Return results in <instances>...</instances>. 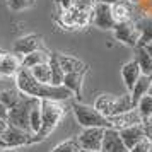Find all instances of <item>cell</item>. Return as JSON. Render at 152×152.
<instances>
[{
    "label": "cell",
    "mask_w": 152,
    "mask_h": 152,
    "mask_svg": "<svg viewBox=\"0 0 152 152\" xmlns=\"http://www.w3.org/2000/svg\"><path fill=\"white\" fill-rule=\"evenodd\" d=\"M110 121H111V128L123 130V128H128V126H133V125L144 123V118H142V115L137 108H133V110H128L125 113H120L116 116H111Z\"/></svg>",
    "instance_id": "30bf717a"
},
{
    "label": "cell",
    "mask_w": 152,
    "mask_h": 152,
    "mask_svg": "<svg viewBox=\"0 0 152 152\" xmlns=\"http://www.w3.org/2000/svg\"><path fill=\"white\" fill-rule=\"evenodd\" d=\"M50 55L51 53L45 51V50H36L33 53H28V55L22 56V67L24 69H33L36 65L46 63V62H50Z\"/></svg>",
    "instance_id": "ffe728a7"
},
{
    "label": "cell",
    "mask_w": 152,
    "mask_h": 152,
    "mask_svg": "<svg viewBox=\"0 0 152 152\" xmlns=\"http://www.w3.org/2000/svg\"><path fill=\"white\" fill-rule=\"evenodd\" d=\"M113 34H115L116 41L123 43L126 46H132V48H137L140 43V29L135 21L118 22L113 29Z\"/></svg>",
    "instance_id": "8992f818"
},
{
    "label": "cell",
    "mask_w": 152,
    "mask_h": 152,
    "mask_svg": "<svg viewBox=\"0 0 152 152\" xmlns=\"http://www.w3.org/2000/svg\"><path fill=\"white\" fill-rule=\"evenodd\" d=\"M7 128H9V121L7 120H4V118H0V135L7 130Z\"/></svg>",
    "instance_id": "d6a6232c"
},
{
    "label": "cell",
    "mask_w": 152,
    "mask_h": 152,
    "mask_svg": "<svg viewBox=\"0 0 152 152\" xmlns=\"http://www.w3.org/2000/svg\"><path fill=\"white\" fill-rule=\"evenodd\" d=\"M0 149H7V147H5V142H4V138L0 137Z\"/></svg>",
    "instance_id": "d590c367"
},
{
    "label": "cell",
    "mask_w": 152,
    "mask_h": 152,
    "mask_svg": "<svg viewBox=\"0 0 152 152\" xmlns=\"http://www.w3.org/2000/svg\"><path fill=\"white\" fill-rule=\"evenodd\" d=\"M41 125H43V118H41V101H39V103L33 108V111H31V116H29L31 133H33V135L39 133V130H41Z\"/></svg>",
    "instance_id": "484cf974"
},
{
    "label": "cell",
    "mask_w": 152,
    "mask_h": 152,
    "mask_svg": "<svg viewBox=\"0 0 152 152\" xmlns=\"http://www.w3.org/2000/svg\"><path fill=\"white\" fill-rule=\"evenodd\" d=\"M96 108L101 115L106 118L116 116L120 113H125L128 110H133L135 106L132 103V96H113V94H101L94 101Z\"/></svg>",
    "instance_id": "3957f363"
},
{
    "label": "cell",
    "mask_w": 152,
    "mask_h": 152,
    "mask_svg": "<svg viewBox=\"0 0 152 152\" xmlns=\"http://www.w3.org/2000/svg\"><path fill=\"white\" fill-rule=\"evenodd\" d=\"M79 149H80L79 140L77 138H69V140H63L58 145H55L51 152H74V151H79Z\"/></svg>",
    "instance_id": "83f0119b"
},
{
    "label": "cell",
    "mask_w": 152,
    "mask_h": 152,
    "mask_svg": "<svg viewBox=\"0 0 152 152\" xmlns=\"http://www.w3.org/2000/svg\"><path fill=\"white\" fill-rule=\"evenodd\" d=\"M151 84H152V75H145V74H142V75H140V79L137 80L135 87H133V91L130 92L132 103H133V106H135V108H137L138 101H140L145 94H149Z\"/></svg>",
    "instance_id": "2e32d148"
},
{
    "label": "cell",
    "mask_w": 152,
    "mask_h": 152,
    "mask_svg": "<svg viewBox=\"0 0 152 152\" xmlns=\"http://www.w3.org/2000/svg\"><path fill=\"white\" fill-rule=\"evenodd\" d=\"M142 46H145V50L149 51V55L152 56V41L151 43H145V45H142Z\"/></svg>",
    "instance_id": "e575fe53"
},
{
    "label": "cell",
    "mask_w": 152,
    "mask_h": 152,
    "mask_svg": "<svg viewBox=\"0 0 152 152\" xmlns=\"http://www.w3.org/2000/svg\"><path fill=\"white\" fill-rule=\"evenodd\" d=\"M132 5H135V4H132L130 0H123V2H118L115 5H111V7H113V15H115V19H116V24L118 22L135 21V19H133Z\"/></svg>",
    "instance_id": "ac0fdd59"
},
{
    "label": "cell",
    "mask_w": 152,
    "mask_h": 152,
    "mask_svg": "<svg viewBox=\"0 0 152 152\" xmlns=\"http://www.w3.org/2000/svg\"><path fill=\"white\" fill-rule=\"evenodd\" d=\"M140 75H142V69H140V65L137 63L135 58L130 60V62H126L123 67H121V79H123L125 87L128 89V92L133 91L137 80L140 79Z\"/></svg>",
    "instance_id": "5bb4252c"
},
{
    "label": "cell",
    "mask_w": 152,
    "mask_h": 152,
    "mask_svg": "<svg viewBox=\"0 0 152 152\" xmlns=\"http://www.w3.org/2000/svg\"><path fill=\"white\" fill-rule=\"evenodd\" d=\"M86 152H91V151H86ZM96 152H103V151H96Z\"/></svg>",
    "instance_id": "b9f144b4"
},
{
    "label": "cell",
    "mask_w": 152,
    "mask_h": 152,
    "mask_svg": "<svg viewBox=\"0 0 152 152\" xmlns=\"http://www.w3.org/2000/svg\"><path fill=\"white\" fill-rule=\"evenodd\" d=\"M151 152H152V145H151Z\"/></svg>",
    "instance_id": "ee69618b"
},
{
    "label": "cell",
    "mask_w": 152,
    "mask_h": 152,
    "mask_svg": "<svg viewBox=\"0 0 152 152\" xmlns=\"http://www.w3.org/2000/svg\"><path fill=\"white\" fill-rule=\"evenodd\" d=\"M96 2H99V4H108V5H115V4L123 2V0H96Z\"/></svg>",
    "instance_id": "836d02e7"
},
{
    "label": "cell",
    "mask_w": 152,
    "mask_h": 152,
    "mask_svg": "<svg viewBox=\"0 0 152 152\" xmlns=\"http://www.w3.org/2000/svg\"><path fill=\"white\" fill-rule=\"evenodd\" d=\"M0 137L4 138L7 149H17V147H24V145L33 144V133L24 132L21 128H15V126H10V125Z\"/></svg>",
    "instance_id": "9c48e42d"
},
{
    "label": "cell",
    "mask_w": 152,
    "mask_h": 152,
    "mask_svg": "<svg viewBox=\"0 0 152 152\" xmlns=\"http://www.w3.org/2000/svg\"><path fill=\"white\" fill-rule=\"evenodd\" d=\"M103 152H130V149L125 145L123 138L116 128H106L103 138Z\"/></svg>",
    "instance_id": "7c38bea8"
},
{
    "label": "cell",
    "mask_w": 152,
    "mask_h": 152,
    "mask_svg": "<svg viewBox=\"0 0 152 152\" xmlns=\"http://www.w3.org/2000/svg\"><path fill=\"white\" fill-rule=\"evenodd\" d=\"M15 87L21 91L22 94L36 99H51V101H67L74 96L72 91H69L65 86H51V84L38 82L31 70L22 67L19 74L15 75Z\"/></svg>",
    "instance_id": "6da1fadb"
},
{
    "label": "cell",
    "mask_w": 152,
    "mask_h": 152,
    "mask_svg": "<svg viewBox=\"0 0 152 152\" xmlns=\"http://www.w3.org/2000/svg\"><path fill=\"white\" fill-rule=\"evenodd\" d=\"M58 2H60V0H55V4H58Z\"/></svg>",
    "instance_id": "7bdbcfd3"
},
{
    "label": "cell",
    "mask_w": 152,
    "mask_h": 152,
    "mask_svg": "<svg viewBox=\"0 0 152 152\" xmlns=\"http://www.w3.org/2000/svg\"><path fill=\"white\" fill-rule=\"evenodd\" d=\"M22 69V56L17 53H2L0 55V72L4 77H15Z\"/></svg>",
    "instance_id": "4fadbf2b"
},
{
    "label": "cell",
    "mask_w": 152,
    "mask_h": 152,
    "mask_svg": "<svg viewBox=\"0 0 152 152\" xmlns=\"http://www.w3.org/2000/svg\"><path fill=\"white\" fill-rule=\"evenodd\" d=\"M63 115H65V108H63L62 101H51V99H43L41 101V118L43 125L39 133L33 135V144L41 142L45 138L51 135V132L55 130L58 123L62 121Z\"/></svg>",
    "instance_id": "7a4b0ae2"
},
{
    "label": "cell",
    "mask_w": 152,
    "mask_h": 152,
    "mask_svg": "<svg viewBox=\"0 0 152 152\" xmlns=\"http://www.w3.org/2000/svg\"><path fill=\"white\" fill-rule=\"evenodd\" d=\"M72 111L75 116L77 123L82 128H92V126H101V128H111L110 118H106L104 115H101L94 106L82 103H74L72 104Z\"/></svg>",
    "instance_id": "5b68a950"
},
{
    "label": "cell",
    "mask_w": 152,
    "mask_h": 152,
    "mask_svg": "<svg viewBox=\"0 0 152 152\" xmlns=\"http://www.w3.org/2000/svg\"><path fill=\"white\" fill-rule=\"evenodd\" d=\"M0 118H4V120L9 118V108L2 103V101H0Z\"/></svg>",
    "instance_id": "1f68e13d"
},
{
    "label": "cell",
    "mask_w": 152,
    "mask_h": 152,
    "mask_svg": "<svg viewBox=\"0 0 152 152\" xmlns=\"http://www.w3.org/2000/svg\"><path fill=\"white\" fill-rule=\"evenodd\" d=\"M137 110L140 111V115H142V118H149L152 116V96L151 94H145L140 101H138L137 104Z\"/></svg>",
    "instance_id": "4316f807"
},
{
    "label": "cell",
    "mask_w": 152,
    "mask_h": 152,
    "mask_svg": "<svg viewBox=\"0 0 152 152\" xmlns=\"http://www.w3.org/2000/svg\"><path fill=\"white\" fill-rule=\"evenodd\" d=\"M120 135L123 138L125 145L128 149H133L138 142H142L145 138V130H144V123L140 125H133V126H128V128H123L120 130Z\"/></svg>",
    "instance_id": "9a60e30c"
},
{
    "label": "cell",
    "mask_w": 152,
    "mask_h": 152,
    "mask_svg": "<svg viewBox=\"0 0 152 152\" xmlns=\"http://www.w3.org/2000/svg\"><path fill=\"white\" fill-rule=\"evenodd\" d=\"M22 96H24V94H22L17 87H15V89H10V87H9V89H2L0 91V101L5 104L9 110L14 108L15 104L22 99Z\"/></svg>",
    "instance_id": "cb8c5ba5"
},
{
    "label": "cell",
    "mask_w": 152,
    "mask_h": 152,
    "mask_svg": "<svg viewBox=\"0 0 152 152\" xmlns=\"http://www.w3.org/2000/svg\"><path fill=\"white\" fill-rule=\"evenodd\" d=\"M48 63H50V67H51V86H63L65 72H63L62 65L58 62V55L56 53H51Z\"/></svg>",
    "instance_id": "7402d4cb"
},
{
    "label": "cell",
    "mask_w": 152,
    "mask_h": 152,
    "mask_svg": "<svg viewBox=\"0 0 152 152\" xmlns=\"http://www.w3.org/2000/svg\"><path fill=\"white\" fill-rule=\"evenodd\" d=\"M149 94L152 96V84H151V89H149Z\"/></svg>",
    "instance_id": "f35d334b"
},
{
    "label": "cell",
    "mask_w": 152,
    "mask_h": 152,
    "mask_svg": "<svg viewBox=\"0 0 152 152\" xmlns=\"http://www.w3.org/2000/svg\"><path fill=\"white\" fill-rule=\"evenodd\" d=\"M2 79H5V77L2 75V72H0V80H2Z\"/></svg>",
    "instance_id": "ab89813d"
},
{
    "label": "cell",
    "mask_w": 152,
    "mask_h": 152,
    "mask_svg": "<svg viewBox=\"0 0 152 152\" xmlns=\"http://www.w3.org/2000/svg\"><path fill=\"white\" fill-rule=\"evenodd\" d=\"M144 130H145V138L152 142V116L144 120Z\"/></svg>",
    "instance_id": "4dcf8cb0"
},
{
    "label": "cell",
    "mask_w": 152,
    "mask_h": 152,
    "mask_svg": "<svg viewBox=\"0 0 152 152\" xmlns=\"http://www.w3.org/2000/svg\"><path fill=\"white\" fill-rule=\"evenodd\" d=\"M0 55H2V51H0Z\"/></svg>",
    "instance_id": "f6af8a7d"
},
{
    "label": "cell",
    "mask_w": 152,
    "mask_h": 152,
    "mask_svg": "<svg viewBox=\"0 0 152 152\" xmlns=\"http://www.w3.org/2000/svg\"><path fill=\"white\" fill-rule=\"evenodd\" d=\"M34 5V0H7V7L14 12L19 10H26V9L33 7Z\"/></svg>",
    "instance_id": "f1b7e54d"
},
{
    "label": "cell",
    "mask_w": 152,
    "mask_h": 152,
    "mask_svg": "<svg viewBox=\"0 0 152 152\" xmlns=\"http://www.w3.org/2000/svg\"><path fill=\"white\" fill-rule=\"evenodd\" d=\"M104 130L101 126H92V128H84L82 133L77 137L79 145L82 151H91L96 152L103 149V138H104Z\"/></svg>",
    "instance_id": "52a82bcc"
},
{
    "label": "cell",
    "mask_w": 152,
    "mask_h": 152,
    "mask_svg": "<svg viewBox=\"0 0 152 152\" xmlns=\"http://www.w3.org/2000/svg\"><path fill=\"white\" fill-rule=\"evenodd\" d=\"M39 101H41V99H36V97H31V96H26V94H24L21 101L15 104L14 108H10V110H9V118H7L9 125L31 133L29 116H31L33 108H34Z\"/></svg>",
    "instance_id": "277c9868"
},
{
    "label": "cell",
    "mask_w": 152,
    "mask_h": 152,
    "mask_svg": "<svg viewBox=\"0 0 152 152\" xmlns=\"http://www.w3.org/2000/svg\"><path fill=\"white\" fill-rule=\"evenodd\" d=\"M74 152H86V151H82V149H79V151H74Z\"/></svg>",
    "instance_id": "60d3db41"
},
{
    "label": "cell",
    "mask_w": 152,
    "mask_h": 152,
    "mask_svg": "<svg viewBox=\"0 0 152 152\" xmlns=\"http://www.w3.org/2000/svg\"><path fill=\"white\" fill-rule=\"evenodd\" d=\"M0 152H14V151H10V149H0Z\"/></svg>",
    "instance_id": "74e56055"
},
{
    "label": "cell",
    "mask_w": 152,
    "mask_h": 152,
    "mask_svg": "<svg viewBox=\"0 0 152 152\" xmlns=\"http://www.w3.org/2000/svg\"><path fill=\"white\" fill-rule=\"evenodd\" d=\"M151 145H152V142H149L147 138H144V140L138 142L133 149H130V152H151Z\"/></svg>",
    "instance_id": "f546056e"
},
{
    "label": "cell",
    "mask_w": 152,
    "mask_h": 152,
    "mask_svg": "<svg viewBox=\"0 0 152 152\" xmlns=\"http://www.w3.org/2000/svg\"><path fill=\"white\" fill-rule=\"evenodd\" d=\"M135 60H137V63L140 65L142 74L152 75V56L149 55V51L145 50V46L138 45L137 48H135Z\"/></svg>",
    "instance_id": "44dd1931"
},
{
    "label": "cell",
    "mask_w": 152,
    "mask_h": 152,
    "mask_svg": "<svg viewBox=\"0 0 152 152\" xmlns=\"http://www.w3.org/2000/svg\"><path fill=\"white\" fill-rule=\"evenodd\" d=\"M31 70V74L34 77L38 82H43V84H51V67H50V63H41V65H36L33 67Z\"/></svg>",
    "instance_id": "d4e9b609"
},
{
    "label": "cell",
    "mask_w": 152,
    "mask_h": 152,
    "mask_svg": "<svg viewBox=\"0 0 152 152\" xmlns=\"http://www.w3.org/2000/svg\"><path fill=\"white\" fill-rule=\"evenodd\" d=\"M36 50H43V39L41 36L38 34H26L17 38L14 43V53L17 55H28V53H33Z\"/></svg>",
    "instance_id": "8fae6325"
},
{
    "label": "cell",
    "mask_w": 152,
    "mask_h": 152,
    "mask_svg": "<svg viewBox=\"0 0 152 152\" xmlns=\"http://www.w3.org/2000/svg\"><path fill=\"white\" fill-rule=\"evenodd\" d=\"M86 72H87V70L65 74V79H63V86L69 91H72V94L77 96V97L82 94V84H84V75H86Z\"/></svg>",
    "instance_id": "e0dca14e"
},
{
    "label": "cell",
    "mask_w": 152,
    "mask_h": 152,
    "mask_svg": "<svg viewBox=\"0 0 152 152\" xmlns=\"http://www.w3.org/2000/svg\"><path fill=\"white\" fill-rule=\"evenodd\" d=\"M132 4H135V5H137V4H140V2H142V0H130Z\"/></svg>",
    "instance_id": "8d00e7d4"
},
{
    "label": "cell",
    "mask_w": 152,
    "mask_h": 152,
    "mask_svg": "<svg viewBox=\"0 0 152 152\" xmlns=\"http://www.w3.org/2000/svg\"><path fill=\"white\" fill-rule=\"evenodd\" d=\"M92 24L99 29H104V31H108V29H115L116 26V19H115V15H113V7L108 5V4H99L97 2L94 10H92Z\"/></svg>",
    "instance_id": "ba28073f"
},
{
    "label": "cell",
    "mask_w": 152,
    "mask_h": 152,
    "mask_svg": "<svg viewBox=\"0 0 152 152\" xmlns=\"http://www.w3.org/2000/svg\"><path fill=\"white\" fill-rule=\"evenodd\" d=\"M137 26L140 29V43L138 45H145V43L152 41V15H144L142 19H137Z\"/></svg>",
    "instance_id": "603a6c76"
},
{
    "label": "cell",
    "mask_w": 152,
    "mask_h": 152,
    "mask_svg": "<svg viewBox=\"0 0 152 152\" xmlns=\"http://www.w3.org/2000/svg\"><path fill=\"white\" fill-rule=\"evenodd\" d=\"M58 55V62L62 65V69L65 74H72V72H84L87 70V65L82 63L80 60H77L75 56L70 55H63V53H56Z\"/></svg>",
    "instance_id": "d6986e66"
}]
</instances>
